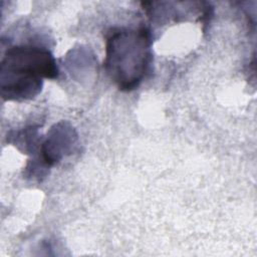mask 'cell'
Here are the masks:
<instances>
[{
  "label": "cell",
  "instance_id": "cell-1",
  "mask_svg": "<svg viewBox=\"0 0 257 257\" xmlns=\"http://www.w3.org/2000/svg\"><path fill=\"white\" fill-rule=\"evenodd\" d=\"M1 95L8 100H25L36 96L43 78H55L58 69L52 54L32 45L13 46L1 61Z\"/></svg>",
  "mask_w": 257,
  "mask_h": 257
},
{
  "label": "cell",
  "instance_id": "cell-2",
  "mask_svg": "<svg viewBox=\"0 0 257 257\" xmlns=\"http://www.w3.org/2000/svg\"><path fill=\"white\" fill-rule=\"evenodd\" d=\"M151 35L146 27L117 28L106 40L104 67L121 90L140 85L152 61Z\"/></svg>",
  "mask_w": 257,
  "mask_h": 257
}]
</instances>
